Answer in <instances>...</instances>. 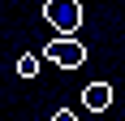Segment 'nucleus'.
Wrapping results in <instances>:
<instances>
[{
	"label": "nucleus",
	"instance_id": "f257e3e1",
	"mask_svg": "<svg viewBox=\"0 0 125 121\" xmlns=\"http://www.w3.org/2000/svg\"><path fill=\"white\" fill-rule=\"evenodd\" d=\"M43 17L61 35H73L78 26H82V4L78 0H43Z\"/></svg>",
	"mask_w": 125,
	"mask_h": 121
},
{
	"label": "nucleus",
	"instance_id": "f03ea898",
	"mask_svg": "<svg viewBox=\"0 0 125 121\" xmlns=\"http://www.w3.org/2000/svg\"><path fill=\"white\" fill-rule=\"evenodd\" d=\"M43 56H48V60H56L61 69H78V65L86 60V48H82L73 35H56L52 43H43Z\"/></svg>",
	"mask_w": 125,
	"mask_h": 121
},
{
	"label": "nucleus",
	"instance_id": "7ed1b4c3",
	"mask_svg": "<svg viewBox=\"0 0 125 121\" xmlns=\"http://www.w3.org/2000/svg\"><path fill=\"white\" fill-rule=\"evenodd\" d=\"M82 104H86L91 112H104L108 104H112V86L108 82H91L86 91H82Z\"/></svg>",
	"mask_w": 125,
	"mask_h": 121
},
{
	"label": "nucleus",
	"instance_id": "20e7f679",
	"mask_svg": "<svg viewBox=\"0 0 125 121\" xmlns=\"http://www.w3.org/2000/svg\"><path fill=\"white\" fill-rule=\"evenodd\" d=\"M17 73H22V78H35L39 73V56L35 52H22V56H17Z\"/></svg>",
	"mask_w": 125,
	"mask_h": 121
},
{
	"label": "nucleus",
	"instance_id": "39448f33",
	"mask_svg": "<svg viewBox=\"0 0 125 121\" xmlns=\"http://www.w3.org/2000/svg\"><path fill=\"white\" fill-rule=\"evenodd\" d=\"M52 121H78V117H73L69 108H56V112H52Z\"/></svg>",
	"mask_w": 125,
	"mask_h": 121
}]
</instances>
